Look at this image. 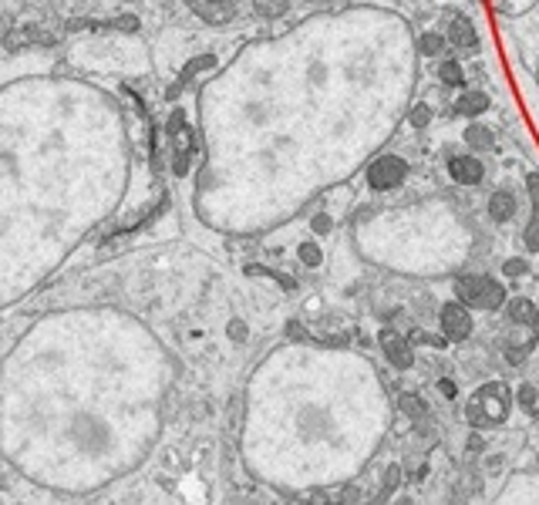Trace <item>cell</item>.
I'll return each instance as SVG.
<instances>
[{
    "instance_id": "1",
    "label": "cell",
    "mask_w": 539,
    "mask_h": 505,
    "mask_svg": "<svg viewBox=\"0 0 539 505\" xmlns=\"http://www.w3.org/2000/svg\"><path fill=\"white\" fill-rule=\"evenodd\" d=\"M509 404H512V391L502 381H489L469 398L465 418L472 428H499L509 418Z\"/></svg>"
},
{
    "instance_id": "2",
    "label": "cell",
    "mask_w": 539,
    "mask_h": 505,
    "mask_svg": "<svg viewBox=\"0 0 539 505\" xmlns=\"http://www.w3.org/2000/svg\"><path fill=\"white\" fill-rule=\"evenodd\" d=\"M455 293L465 306H478V310H499L506 304V287H499L492 276H465L459 280Z\"/></svg>"
},
{
    "instance_id": "3",
    "label": "cell",
    "mask_w": 539,
    "mask_h": 505,
    "mask_svg": "<svg viewBox=\"0 0 539 505\" xmlns=\"http://www.w3.org/2000/svg\"><path fill=\"white\" fill-rule=\"evenodd\" d=\"M404 179H408V166H404V158H398V155H378L368 166V185L378 189V192H391Z\"/></svg>"
},
{
    "instance_id": "4",
    "label": "cell",
    "mask_w": 539,
    "mask_h": 505,
    "mask_svg": "<svg viewBox=\"0 0 539 505\" xmlns=\"http://www.w3.org/2000/svg\"><path fill=\"white\" fill-rule=\"evenodd\" d=\"M169 138H172V145H175V162H172V172H175V175H185V172H189V162H192V135H189V125H185L182 111H172Z\"/></svg>"
},
{
    "instance_id": "5",
    "label": "cell",
    "mask_w": 539,
    "mask_h": 505,
    "mask_svg": "<svg viewBox=\"0 0 539 505\" xmlns=\"http://www.w3.org/2000/svg\"><path fill=\"white\" fill-rule=\"evenodd\" d=\"M378 344H381V351H385V357L395 364V368L408 370L415 368V344L411 340H404V334H398V330H381L378 334Z\"/></svg>"
},
{
    "instance_id": "6",
    "label": "cell",
    "mask_w": 539,
    "mask_h": 505,
    "mask_svg": "<svg viewBox=\"0 0 539 505\" xmlns=\"http://www.w3.org/2000/svg\"><path fill=\"white\" fill-rule=\"evenodd\" d=\"M438 317H442V327H445L448 340H465V337L472 334V313H469V306H465L462 300L445 304Z\"/></svg>"
},
{
    "instance_id": "7",
    "label": "cell",
    "mask_w": 539,
    "mask_h": 505,
    "mask_svg": "<svg viewBox=\"0 0 539 505\" xmlns=\"http://www.w3.org/2000/svg\"><path fill=\"white\" fill-rule=\"evenodd\" d=\"M448 175L459 185H478L485 175V166L476 155H455V158H448Z\"/></svg>"
},
{
    "instance_id": "8",
    "label": "cell",
    "mask_w": 539,
    "mask_h": 505,
    "mask_svg": "<svg viewBox=\"0 0 539 505\" xmlns=\"http://www.w3.org/2000/svg\"><path fill=\"white\" fill-rule=\"evenodd\" d=\"M448 41L459 47V51H465V54H476L478 51V34H476V27H472V20L462 17V14L448 24Z\"/></svg>"
},
{
    "instance_id": "9",
    "label": "cell",
    "mask_w": 539,
    "mask_h": 505,
    "mask_svg": "<svg viewBox=\"0 0 539 505\" xmlns=\"http://www.w3.org/2000/svg\"><path fill=\"white\" fill-rule=\"evenodd\" d=\"M485 209H489V219L499 223V226L502 223H512L516 219V196L509 189H495L492 196H489V206Z\"/></svg>"
},
{
    "instance_id": "10",
    "label": "cell",
    "mask_w": 539,
    "mask_h": 505,
    "mask_svg": "<svg viewBox=\"0 0 539 505\" xmlns=\"http://www.w3.org/2000/svg\"><path fill=\"white\" fill-rule=\"evenodd\" d=\"M189 7H192L206 24H226L233 17L230 4H219V0H189Z\"/></svg>"
},
{
    "instance_id": "11",
    "label": "cell",
    "mask_w": 539,
    "mask_h": 505,
    "mask_svg": "<svg viewBox=\"0 0 539 505\" xmlns=\"http://www.w3.org/2000/svg\"><path fill=\"white\" fill-rule=\"evenodd\" d=\"M509 320L519 323V327H539V306L533 300L519 297V300L509 304Z\"/></svg>"
},
{
    "instance_id": "12",
    "label": "cell",
    "mask_w": 539,
    "mask_h": 505,
    "mask_svg": "<svg viewBox=\"0 0 539 505\" xmlns=\"http://www.w3.org/2000/svg\"><path fill=\"white\" fill-rule=\"evenodd\" d=\"M485 108H489V94L485 92H465V94H459V101H455V111L465 115V118H476V115H482Z\"/></svg>"
},
{
    "instance_id": "13",
    "label": "cell",
    "mask_w": 539,
    "mask_h": 505,
    "mask_svg": "<svg viewBox=\"0 0 539 505\" xmlns=\"http://www.w3.org/2000/svg\"><path fill=\"white\" fill-rule=\"evenodd\" d=\"M462 138H465V145H472V149H478V152H485V149H492L495 145L492 132H489L485 125H469Z\"/></svg>"
},
{
    "instance_id": "14",
    "label": "cell",
    "mask_w": 539,
    "mask_h": 505,
    "mask_svg": "<svg viewBox=\"0 0 539 505\" xmlns=\"http://www.w3.org/2000/svg\"><path fill=\"white\" fill-rule=\"evenodd\" d=\"M438 81H442L445 88H462L465 85V68L459 61H442V68H438Z\"/></svg>"
},
{
    "instance_id": "15",
    "label": "cell",
    "mask_w": 539,
    "mask_h": 505,
    "mask_svg": "<svg viewBox=\"0 0 539 505\" xmlns=\"http://www.w3.org/2000/svg\"><path fill=\"white\" fill-rule=\"evenodd\" d=\"M253 11L263 20H273V17H283L290 11V0H253Z\"/></svg>"
},
{
    "instance_id": "16",
    "label": "cell",
    "mask_w": 539,
    "mask_h": 505,
    "mask_svg": "<svg viewBox=\"0 0 539 505\" xmlns=\"http://www.w3.org/2000/svg\"><path fill=\"white\" fill-rule=\"evenodd\" d=\"M516 401H519V408H523L526 414H533V418L539 414V387L536 384H523V387L516 391Z\"/></svg>"
},
{
    "instance_id": "17",
    "label": "cell",
    "mask_w": 539,
    "mask_h": 505,
    "mask_svg": "<svg viewBox=\"0 0 539 505\" xmlns=\"http://www.w3.org/2000/svg\"><path fill=\"white\" fill-rule=\"evenodd\" d=\"M536 0H492V7L499 11L502 17H516V14H523V11H529Z\"/></svg>"
},
{
    "instance_id": "18",
    "label": "cell",
    "mask_w": 539,
    "mask_h": 505,
    "mask_svg": "<svg viewBox=\"0 0 539 505\" xmlns=\"http://www.w3.org/2000/svg\"><path fill=\"white\" fill-rule=\"evenodd\" d=\"M418 44H421V54H435V58H438V54L445 51V37H442V34H435V31H428V34H421V41H418Z\"/></svg>"
},
{
    "instance_id": "19",
    "label": "cell",
    "mask_w": 539,
    "mask_h": 505,
    "mask_svg": "<svg viewBox=\"0 0 539 505\" xmlns=\"http://www.w3.org/2000/svg\"><path fill=\"white\" fill-rule=\"evenodd\" d=\"M297 256L307 263V266H321L323 263V253H321V246L317 243H300L297 246Z\"/></svg>"
},
{
    "instance_id": "20",
    "label": "cell",
    "mask_w": 539,
    "mask_h": 505,
    "mask_svg": "<svg viewBox=\"0 0 539 505\" xmlns=\"http://www.w3.org/2000/svg\"><path fill=\"white\" fill-rule=\"evenodd\" d=\"M526 249L539 253V213H533V223L526 226Z\"/></svg>"
},
{
    "instance_id": "21",
    "label": "cell",
    "mask_w": 539,
    "mask_h": 505,
    "mask_svg": "<svg viewBox=\"0 0 539 505\" xmlns=\"http://www.w3.org/2000/svg\"><path fill=\"white\" fill-rule=\"evenodd\" d=\"M401 411H408L411 418H425V404H421L415 394H404V398H401Z\"/></svg>"
},
{
    "instance_id": "22",
    "label": "cell",
    "mask_w": 539,
    "mask_h": 505,
    "mask_svg": "<svg viewBox=\"0 0 539 505\" xmlns=\"http://www.w3.org/2000/svg\"><path fill=\"white\" fill-rule=\"evenodd\" d=\"M411 344H418V347H445V340L435 334H421V330H415L411 334Z\"/></svg>"
},
{
    "instance_id": "23",
    "label": "cell",
    "mask_w": 539,
    "mask_h": 505,
    "mask_svg": "<svg viewBox=\"0 0 539 505\" xmlns=\"http://www.w3.org/2000/svg\"><path fill=\"white\" fill-rule=\"evenodd\" d=\"M526 189H529V199H533V213H539V172L526 175Z\"/></svg>"
},
{
    "instance_id": "24",
    "label": "cell",
    "mask_w": 539,
    "mask_h": 505,
    "mask_svg": "<svg viewBox=\"0 0 539 505\" xmlns=\"http://www.w3.org/2000/svg\"><path fill=\"white\" fill-rule=\"evenodd\" d=\"M502 270H506V276H523L526 270H529V263L519 260V256H512V260H506V266H502Z\"/></svg>"
},
{
    "instance_id": "25",
    "label": "cell",
    "mask_w": 539,
    "mask_h": 505,
    "mask_svg": "<svg viewBox=\"0 0 539 505\" xmlns=\"http://www.w3.org/2000/svg\"><path fill=\"white\" fill-rule=\"evenodd\" d=\"M438 391H442V398H448V401L459 398V387H455V381H448V378H442V381H438Z\"/></svg>"
},
{
    "instance_id": "26",
    "label": "cell",
    "mask_w": 539,
    "mask_h": 505,
    "mask_svg": "<svg viewBox=\"0 0 539 505\" xmlns=\"http://www.w3.org/2000/svg\"><path fill=\"white\" fill-rule=\"evenodd\" d=\"M428 118H431V111L425 105L411 111V122H415V128H425V125H428Z\"/></svg>"
},
{
    "instance_id": "27",
    "label": "cell",
    "mask_w": 539,
    "mask_h": 505,
    "mask_svg": "<svg viewBox=\"0 0 539 505\" xmlns=\"http://www.w3.org/2000/svg\"><path fill=\"white\" fill-rule=\"evenodd\" d=\"M230 337L236 340V344H243V340H247V323L233 320V323H230Z\"/></svg>"
},
{
    "instance_id": "28",
    "label": "cell",
    "mask_w": 539,
    "mask_h": 505,
    "mask_svg": "<svg viewBox=\"0 0 539 505\" xmlns=\"http://www.w3.org/2000/svg\"><path fill=\"white\" fill-rule=\"evenodd\" d=\"M213 58H196V61H189L185 64V75H196V71H199V68H213Z\"/></svg>"
},
{
    "instance_id": "29",
    "label": "cell",
    "mask_w": 539,
    "mask_h": 505,
    "mask_svg": "<svg viewBox=\"0 0 539 505\" xmlns=\"http://www.w3.org/2000/svg\"><path fill=\"white\" fill-rule=\"evenodd\" d=\"M310 226H314V232H327V230H330V219H327V216H317Z\"/></svg>"
},
{
    "instance_id": "30",
    "label": "cell",
    "mask_w": 539,
    "mask_h": 505,
    "mask_svg": "<svg viewBox=\"0 0 539 505\" xmlns=\"http://www.w3.org/2000/svg\"><path fill=\"white\" fill-rule=\"evenodd\" d=\"M219 4H230V0H219Z\"/></svg>"
},
{
    "instance_id": "31",
    "label": "cell",
    "mask_w": 539,
    "mask_h": 505,
    "mask_svg": "<svg viewBox=\"0 0 539 505\" xmlns=\"http://www.w3.org/2000/svg\"><path fill=\"white\" fill-rule=\"evenodd\" d=\"M536 77H539V71H536Z\"/></svg>"
}]
</instances>
